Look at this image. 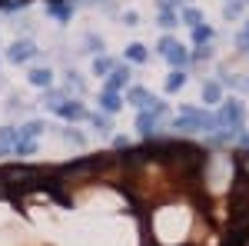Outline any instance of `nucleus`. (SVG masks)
Returning <instances> with one entry per match:
<instances>
[{"label":"nucleus","instance_id":"1","mask_svg":"<svg viewBox=\"0 0 249 246\" xmlns=\"http://www.w3.org/2000/svg\"><path fill=\"white\" fill-rule=\"evenodd\" d=\"M243 123H246V107L230 96V100H223V107H219V114H216V143H226V140H236L239 133H243Z\"/></svg>","mask_w":249,"mask_h":246},{"label":"nucleus","instance_id":"2","mask_svg":"<svg viewBox=\"0 0 249 246\" xmlns=\"http://www.w3.org/2000/svg\"><path fill=\"white\" fill-rule=\"evenodd\" d=\"M40 50H37V43H34V40H14V43H10V47H7V60H10V63H27V60H34L37 57Z\"/></svg>","mask_w":249,"mask_h":246},{"label":"nucleus","instance_id":"3","mask_svg":"<svg viewBox=\"0 0 249 246\" xmlns=\"http://www.w3.org/2000/svg\"><path fill=\"white\" fill-rule=\"evenodd\" d=\"M53 114H57L60 120H70V123H77V120H87V116H90V114H87V107L80 103V96H70V100H63V103H60Z\"/></svg>","mask_w":249,"mask_h":246},{"label":"nucleus","instance_id":"4","mask_svg":"<svg viewBox=\"0 0 249 246\" xmlns=\"http://www.w3.org/2000/svg\"><path fill=\"white\" fill-rule=\"evenodd\" d=\"M130 67H126V63H116L113 70H110V76H107V87H103V90H113V94H120V90H123V87H126V83H130Z\"/></svg>","mask_w":249,"mask_h":246},{"label":"nucleus","instance_id":"5","mask_svg":"<svg viewBox=\"0 0 249 246\" xmlns=\"http://www.w3.org/2000/svg\"><path fill=\"white\" fill-rule=\"evenodd\" d=\"M27 80H30V87H37V90H50V87H53V70H50V67H34V70L27 74Z\"/></svg>","mask_w":249,"mask_h":246},{"label":"nucleus","instance_id":"6","mask_svg":"<svg viewBox=\"0 0 249 246\" xmlns=\"http://www.w3.org/2000/svg\"><path fill=\"white\" fill-rule=\"evenodd\" d=\"M156 127H160V116H153L150 110H140V114H136V130L143 133L146 140L156 136Z\"/></svg>","mask_w":249,"mask_h":246},{"label":"nucleus","instance_id":"7","mask_svg":"<svg viewBox=\"0 0 249 246\" xmlns=\"http://www.w3.org/2000/svg\"><path fill=\"white\" fill-rule=\"evenodd\" d=\"M96 103H100V110H103V114L110 116V114H116V110L123 107V96H120V94H113V90H103Z\"/></svg>","mask_w":249,"mask_h":246},{"label":"nucleus","instance_id":"8","mask_svg":"<svg viewBox=\"0 0 249 246\" xmlns=\"http://www.w3.org/2000/svg\"><path fill=\"white\" fill-rule=\"evenodd\" d=\"M203 103H223V83L219 80H206L203 83Z\"/></svg>","mask_w":249,"mask_h":246},{"label":"nucleus","instance_id":"9","mask_svg":"<svg viewBox=\"0 0 249 246\" xmlns=\"http://www.w3.org/2000/svg\"><path fill=\"white\" fill-rule=\"evenodd\" d=\"M150 100H153V96H150L146 87H130V94H126V103H133V107H140V110H146Z\"/></svg>","mask_w":249,"mask_h":246},{"label":"nucleus","instance_id":"10","mask_svg":"<svg viewBox=\"0 0 249 246\" xmlns=\"http://www.w3.org/2000/svg\"><path fill=\"white\" fill-rule=\"evenodd\" d=\"M43 130H47V123H43V120H27V123L20 127V140H37Z\"/></svg>","mask_w":249,"mask_h":246},{"label":"nucleus","instance_id":"11","mask_svg":"<svg viewBox=\"0 0 249 246\" xmlns=\"http://www.w3.org/2000/svg\"><path fill=\"white\" fill-rule=\"evenodd\" d=\"M20 143V127H0V147L14 150Z\"/></svg>","mask_w":249,"mask_h":246},{"label":"nucleus","instance_id":"12","mask_svg":"<svg viewBox=\"0 0 249 246\" xmlns=\"http://www.w3.org/2000/svg\"><path fill=\"white\" fill-rule=\"evenodd\" d=\"M63 100H67V90H53V87H50V90H43V96H40V103H43V107H50V110H57Z\"/></svg>","mask_w":249,"mask_h":246},{"label":"nucleus","instance_id":"13","mask_svg":"<svg viewBox=\"0 0 249 246\" xmlns=\"http://www.w3.org/2000/svg\"><path fill=\"white\" fill-rule=\"evenodd\" d=\"M179 23H190L193 30H196V27H203L206 20H203V14H199L196 7H183V10H179Z\"/></svg>","mask_w":249,"mask_h":246},{"label":"nucleus","instance_id":"14","mask_svg":"<svg viewBox=\"0 0 249 246\" xmlns=\"http://www.w3.org/2000/svg\"><path fill=\"white\" fill-rule=\"evenodd\" d=\"M123 54H126V60H130V63H146V60H150V50H146L143 43H130Z\"/></svg>","mask_w":249,"mask_h":246},{"label":"nucleus","instance_id":"15","mask_svg":"<svg viewBox=\"0 0 249 246\" xmlns=\"http://www.w3.org/2000/svg\"><path fill=\"white\" fill-rule=\"evenodd\" d=\"M47 10H50V17L63 20V23H70V17H73V3H50Z\"/></svg>","mask_w":249,"mask_h":246},{"label":"nucleus","instance_id":"16","mask_svg":"<svg viewBox=\"0 0 249 246\" xmlns=\"http://www.w3.org/2000/svg\"><path fill=\"white\" fill-rule=\"evenodd\" d=\"M186 87V70H173L166 76V94H176V90H183Z\"/></svg>","mask_w":249,"mask_h":246},{"label":"nucleus","instance_id":"17","mask_svg":"<svg viewBox=\"0 0 249 246\" xmlns=\"http://www.w3.org/2000/svg\"><path fill=\"white\" fill-rule=\"evenodd\" d=\"M83 47H87V54L103 57V37H100V34H87V37H83Z\"/></svg>","mask_w":249,"mask_h":246},{"label":"nucleus","instance_id":"18","mask_svg":"<svg viewBox=\"0 0 249 246\" xmlns=\"http://www.w3.org/2000/svg\"><path fill=\"white\" fill-rule=\"evenodd\" d=\"M87 120H90V127H93L96 133H110V130H113V123H110V116H107V114H90Z\"/></svg>","mask_w":249,"mask_h":246},{"label":"nucleus","instance_id":"19","mask_svg":"<svg viewBox=\"0 0 249 246\" xmlns=\"http://www.w3.org/2000/svg\"><path fill=\"white\" fill-rule=\"evenodd\" d=\"M113 67H116V63L110 57H93V76H110Z\"/></svg>","mask_w":249,"mask_h":246},{"label":"nucleus","instance_id":"20","mask_svg":"<svg viewBox=\"0 0 249 246\" xmlns=\"http://www.w3.org/2000/svg\"><path fill=\"white\" fill-rule=\"evenodd\" d=\"M166 60H170V63L176 67V70H183V67L190 63V54H186L183 47H176V50H170V54H166Z\"/></svg>","mask_w":249,"mask_h":246},{"label":"nucleus","instance_id":"21","mask_svg":"<svg viewBox=\"0 0 249 246\" xmlns=\"http://www.w3.org/2000/svg\"><path fill=\"white\" fill-rule=\"evenodd\" d=\"M210 40H213V30H210V27H206V23L193 30V43H196V47H206Z\"/></svg>","mask_w":249,"mask_h":246},{"label":"nucleus","instance_id":"22","mask_svg":"<svg viewBox=\"0 0 249 246\" xmlns=\"http://www.w3.org/2000/svg\"><path fill=\"white\" fill-rule=\"evenodd\" d=\"M67 94H70V90H73V94H83V80H80V74L77 70H67Z\"/></svg>","mask_w":249,"mask_h":246},{"label":"nucleus","instance_id":"23","mask_svg":"<svg viewBox=\"0 0 249 246\" xmlns=\"http://www.w3.org/2000/svg\"><path fill=\"white\" fill-rule=\"evenodd\" d=\"M176 23H179V14L176 10H160V27L163 30H173Z\"/></svg>","mask_w":249,"mask_h":246},{"label":"nucleus","instance_id":"24","mask_svg":"<svg viewBox=\"0 0 249 246\" xmlns=\"http://www.w3.org/2000/svg\"><path fill=\"white\" fill-rule=\"evenodd\" d=\"M10 153H14V156H30V153H37V140H20Z\"/></svg>","mask_w":249,"mask_h":246},{"label":"nucleus","instance_id":"25","mask_svg":"<svg viewBox=\"0 0 249 246\" xmlns=\"http://www.w3.org/2000/svg\"><path fill=\"white\" fill-rule=\"evenodd\" d=\"M236 173H239V180L249 183V153H236Z\"/></svg>","mask_w":249,"mask_h":246},{"label":"nucleus","instance_id":"26","mask_svg":"<svg viewBox=\"0 0 249 246\" xmlns=\"http://www.w3.org/2000/svg\"><path fill=\"white\" fill-rule=\"evenodd\" d=\"M63 140H67V143H73V147H87V136L77 133V130H63Z\"/></svg>","mask_w":249,"mask_h":246},{"label":"nucleus","instance_id":"27","mask_svg":"<svg viewBox=\"0 0 249 246\" xmlns=\"http://www.w3.org/2000/svg\"><path fill=\"white\" fill-rule=\"evenodd\" d=\"M176 47H179V40H176V37H163V40H160V54H163V57H166L170 50H176Z\"/></svg>","mask_w":249,"mask_h":246},{"label":"nucleus","instance_id":"28","mask_svg":"<svg viewBox=\"0 0 249 246\" xmlns=\"http://www.w3.org/2000/svg\"><path fill=\"white\" fill-rule=\"evenodd\" d=\"M236 47H239L243 54H249V23H246V27H243V34L236 37Z\"/></svg>","mask_w":249,"mask_h":246},{"label":"nucleus","instance_id":"29","mask_svg":"<svg viewBox=\"0 0 249 246\" xmlns=\"http://www.w3.org/2000/svg\"><path fill=\"white\" fill-rule=\"evenodd\" d=\"M239 14H243V7H239V3H226V7H223V17H226V20H236Z\"/></svg>","mask_w":249,"mask_h":246},{"label":"nucleus","instance_id":"30","mask_svg":"<svg viewBox=\"0 0 249 246\" xmlns=\"http://www.w3.org/2000/svg\"><path fill=\"white\" fill-rule=\"evenodd\" d=\"M146 110H150L153 116H163V114H166V103H163V100H150V103H146Z\"/></svg>","mask_w":249,"mask_h":246},{"label":"nucleus","instance_id":"31","mask_svg":"<svg viewBox=\"0 0 249 246\" xmlns=\"http://www.w3.org/2000/svg\"><path fill=\"white\" fill-rule=\"evenodd\" d=\"M176 7H190V0H160V10H176Z\"/></svg>","mask_w":249,"mask_h":246},{"label":"nucleus","instance_id":"32","mask_svg":"<svg viewBox=\"0 0 249 246\" xmlns=\"http://www.w3.org/2000/svg\"><path fill=\"white\" fill-rule=\"evenodd\" d=\"M213 57V47L206 43V47H196V54H193V60H210Z\"/></svg>","mask_w":249,"mask_h":246},{"label":"nucleus","instance_id":"33","mask_svg":"<svg viewBox=\"0 0 249 246\" xmlns=\"http://www.w3.org/2000/svg\"><path fill=\"white\" fill-rule=\"evenodd\" d=\"M123 23H126V27H136V23H140V14H136V10H123Z\"/></svg>","mask_w":249,"mask_h":246},{"label":"nucleus","instance_id":"34","mask_svg":"<svg viewBox=\"0 0 249 246\" xmlns=\"http://www.w3.org/2000/svg\"><path fill=\"white\" fill-rule=\"evenodd\" d=\"M236 140H239V143H243V147H246V150H249V133H239Z\"/></svg>","mask_w":249,"mask_h":246},{"label":"nucleus","instance_id":"35","mask_svg":"<svg viewBox=\"0 0 249 246\" xmlns=\"http://www.w3.org/2000/svg\"><path fill=\"white\" fill-rule=\"evenodd\" d=\"M3 153H10V150H7V147H0V156H3Z\"/></svg>","mask_w":249,"mask_h":246},{"label":"nucleus","instance_id":"36","mask_svg":"<svg viewBox=\"0 0 249 246\" xmlns=\"http://www.w3.org/2000/svg\"><path fill=\"white\" fill-rule=\"evenodd\" d=\"M246 90H249V80H246Z\"/></svg>","mask_w":249,"mask_h":246}]
</instances>
